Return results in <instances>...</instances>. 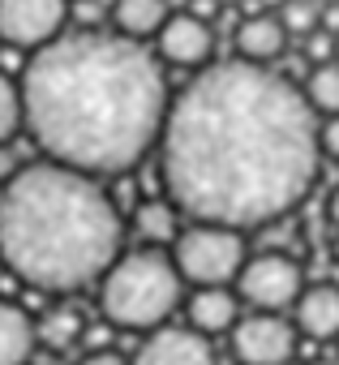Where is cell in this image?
I'll return each mask as SVG.
<instances>
[{
	"instance_id": "9a60e30c",
	"label": "cell",
	"mask_w": 339,
	"mask_h": 365,
	"mask_svg": "<svg viewBox=\"0 0 339 365\" xmlns=\"http://www.w3.org/2000/svg\"><path fill=\"white\" fill-rule=\"evenodd\" d=\"M116 31L125 39H146V35H159L167 22V0H116Z\"/></svg>"
},
{
	"instance_id": "ba28073f",
	"label": "cell",
	"mask_w": 339,
	"mask_h": 365,
	"mask_svg": "<svg viewBox=\"0 0 339 365\" xmlns=\"http://www.w3.org/2000/svg\"><path fill=\"white\" fill-rule=\"evenodd\" d=\"M232 352L241 365H288L296 356V322L279 314L241 318L232 331Z\"/></svg>"
},
{
	"instance_id": "603a6c76",
	"label": "cell",
	"mask_w": 339,
	"mask_h": 365,
	"mask_svg": "<svg viewBox=\"0 0 339 365\" xmlns=\"http://www.w3.org/2000/svg\"><path fill=\"white\" fill-rule=\"evenodd\" d=\"M322 150L339 159V116H330V120L322 125Z\"/></svg>"
},
{
	"instance_id": "e0dca14e",
	"label": "cell",
	"mask_w": 339,
	"mask_h": 365,
	"mask_svg": "<svg viewBox=\"0 0 339 365\" xmlns=\"http://www.w3.org/2000/svg\"><path fill=\"white\" fill-rule=\"evenodd\" d=\"M305 99H309L318 112L339 116V61L309 69V78H305Z\"/></svg>"
},
{
	"instance_id": "8992f818",
	"label": "cell",
	"mask_w": 339,
	"mask_h": 365,
	"mask_svg": "<svg viewBox=\"0 0 339 365\" xmlns=\"http://www.w3.org/2000/svg\"><path fill=\"white\" fill-rule=\"evenodd\" d=\"M301 267L283 254H258L241 271V297L258 305L262 314H279L301 301Z\"/></svg>"
},
{
	"instance_id": "4316f807",
	"label": "cell",
	"mask_w": 339,
	"mask_h": 365,
	"mask_svg": "<svg viewBox=\"0 0 339 365\" xmlns=\"http://www.w3.org/2000/svg\"><path fill=\"white\" fill-rule=\"evenodd\" d=\"M326 215H330V224L339 228V190H335V194L326 198Z\"/></svg>"
},
{
	"instance_id": "f1b7e54d",
	"label": "cell",
	"mask_w": 339,
	"mask_h": 365,
	"mask_svg": "<svg viewBox=\"0 0 339 365\" xmlns=\"http://www.w3.org/2000/svg\"><path fill=\"white\" fill-rule=\"evenodd\" d=\"M322 365H339V361H322Z\"/></svg>"
},
{
	"instance_id": "44dd1931",
	"label": "cell",
	"mask_w": 339,
	"mask_h": 365,
	"mask_svg": "<svg viewBox=\"0 0 339 365\" xmlns=\"http://www.w3.org/2000/svg\"><path fill=\"white\" fill-rule=\"evenodd\" d=\"M335 43H339V39H335L330 31H313L309 43H305V56H309L313 65H330V61H335Z\"/></svg>"
},
{
	"instance_id": "83f0119b",
	"label": "cell",
	"mask_w": 339,
	"mask_h": 365,
	"mask_svg": "<svg viewBox=\"0 0 339 365\" xmlns=\"http://www.w3.org/2000/svg\"><path fill=\"white\" fill-rule=\"evenodd\" d=\"M330 250H335V262H339V232H335V245H330Z\"/></svg>"
},
{
	"instance_id": "d4e9b609",
	"label": "cell",
	"mask_w": 339,
	"mask_h": 365,
	"mask_svg": "<svg viewBox=\"0 0 339 365\" xmlns=\"http://www.w3.org/2000/svg\"><path fill=\"white\" fill-rule=\"evenodd\" d=\"M189 14H194V18H202V22H211V18L219 14V0H194Z\"/></svg>"
},
{
	"instance_id": "9c48e42d",
	"label": "cell",
	"mask_w": 339,
	"mask_h": 365,
	"mask_svg": "<svg viewBox=\"0 0 339 365\" xmlns=\"http://www.w3.org/2000/svg\"><path fill=\"white\" fill-rule=\"evenodd\" d=\"M211 52H215V31H211V22H202L194 14H177L159 31V56L177 69H198L211 61Z\"/></svg>"
},
{
	"instance_id": "d6986e66",
	"label": "cell",
	"mask_w": 339,
	"mask_h": 365,
	"mask_svg": "<svg viewBox=\"0 0 339 365\" xmlns=\"http://www.w3.org/2000/svg\"><path fill=\"white\" fill-rule=\"evenodd\" d=\"M322 0H279V22L288 35H313L322 31Z\"/></svg>"
},
{
	"instance_id": "484cf974",
	"label": "cell",
	"mask_w": 339,
	"mask_h": 365,
	"mask_svg": "<svg viewBox=\"0 0 339 365\" xmlns=\"http://www.w3.org/2000/svg\"><path fill=\"white\" fill-rule=\"evenodd\" d=\"M322 31H330V35L339 39V0H335V5H326V9H322Z\"/></svg>"
},
{
	"instance_id": "30bf717a",
	"label": "cell",
	"mask_w": 339,
	"mask_h": 365,
	"mask_svg": "<svg viewBox=\"0 0 339 365\" xmlns=\"http://www.w3.org/2000/svg\"><path fill=\"white\" fill-rule=\"evenodd\" d=\"M133 365H215V352H211V339L198 335L194 327L181 331V327H159L133 356Z\"/></svg>"
},
{
	"instance_id": "5b68a950",
	"label": "cell",
	"mask_w": 339,
	"mask_h": 365,
	"mask_svg": "<svg viewBox=\"0 0 339 365\" xmlns=\"http://www.w3.org/2000/svg\"><path fill=\"white\" fill-rule=\"evenodd\" d=\"M177 271L198 288H224L245 271V241L236 228L194 224L177 237Z\"/></svg>"
},
{
	"instance_id": "ac0fdd59",
	"label": "cell",
	"mask_w": 339,
	"mask_h": 365,
	"mask_svg": "<svg viewBox=\"0 0 339 365\" xmlns=\"http://www.w3.org/2000/svg\"><path fill=\"white\" fill-rule=\"evenodd\" d=\"M26 125V99H22V82H14L0 69V142H9L18 129Z\"/></svg>"
},
{
	"instance_id": "2e32d148",
	"label": "cell",
	"mask_w": 339,
	"mask_h": 365,
	"mask_svg": "<svg viewBox=\"0 0 339 365\" xmlns=\"http://www.w3.org/2000/svg\"><path fill=\"white\" fill-rule=\"evenodd\" d=\"M133 228L146 245H167L177 241V202H163V198H150L137 207L133 215Z\"/></svg>"
},
{
	"instance_id": "6da1fadb",
	"label": "cell",
	"mask_w": 339,
	"mask_h": 365,
	"mask_svg": "<svg viewBox=\"0 0 339 365\" xmlns=\"http://www.w3.org/2000/svg\"><path fill=\"white\" fill-rule=\"evenodd\" d=\"M322 129L305 91L249 61L194 78L159 138L167 202L194 224L258 228L288 215L318 180Z\"/></svg>"
},
{
	"instance_id": "52a82bcc",
	"label": "cell",
	"mask_w": 339,
	"mask_h": 365,
	"mask_svg": "<svg viewBox=\"0 0 339 365\" xmlns=\"http://www.w3.org/2000/svg\"><path fill=\"white\" fill-rule=\"evenodd\" d=\"M65 0H0V39L9 48H48L61 39Z\"/></svg>"
},
{
	"instance_id": "7402d4cb",
	"label": "cell",
	"mask_w": 339,
	"mask_h": 365,
	"mask_svg": "<svg viewBox=\"0 0 339 365\" xmlns=\"http://www.w3.org/2000/svg\"><path fill=\"white\" fill-rule=\"evenodd\" d=\"M73 18L82 22V31H95L99 18H103V5L99 0H73Z\"/></svg>"
},
{
	"instance_id": "5bb4252c",
	"label": "cell",
	"mask_w": 339,
	"mask_h": 365,
	"mask_svg": "<svg viewBox=\"0 0 339 365\" xmlns=\"http://www.w3.org/2000/svg\"><path fill=\"white\" fill-rule=\"evenodd\" d=\"M35 322L22 305L14 301H0V365H26L35 352Z\"/></svg>"
},
{
	"instance_id": "4fadbf2b",
	"label": "cell",
	"mask_w": 339,
	"mask_h": 365,
	"mask_svg": "<svg viewBox=\"0 0 339 365\" xmlns=\"http://www.w3.org/2000/svg\"><path fill=\"white\" fill-rule=\"evenodd\" d=\"M189 322L198 335H224L236 331V297L228 288H198L189 297Z\"/></svg>"
},
{
	"instance_id": "8fae6325",
	"label": "cell",
	"mask_w": 339,
	"mask_h": 365,
	"mask_svg": "<svg viewBox=\"0 0 339 365\" xmlns=\"http://www.w3.org/2000/svg\"><path fill=\"white\" fill-rule=\"evenodd\" d=\"M296 331H305L309 339H335L339 335V288L318 284V288L301 292V301H296Z\"/></svg>"
},
{
	"instance_id": "277c9868",
	"label": "cell",
	"mask_w": 339,
	"mask_h": 365,
	"mask_svg": "<svg viewBox=\"0 0 339 365\" xmlns=\"http://www.w3.org/2000/svg\"><path fill=\"white\" fill-rule=\"evenodd\" d=\"M181 288L185 275L177 271V258L163 250H133L99 279V309L112 327L155 331L181 305Z\"/></svg>"
},
{
	"instance_id": "3957f363",
	"label": "cell",
	"mask_w": 339,
	"mask_h": 365,
	"mask_svg": "<svg viewBox=\"0 0 339 365\" xmlns=\"http://www.w3.org/2000/svg\"><path fill=\"white\" fill-rule=\"evenodd\" d=\"M120 211L95 176L26 163L0 194V262L43 292H78L120 258Z\"/></svg>"
},
{
	"instance_id": "cb8c5ba5",
	"label": "cell",
	"mask_w": 339,
	"mask_h": 365,
	"mask_svg": "<svg viewBox=\"0 0 339 365\" xmlns=\"http://www.w3.org/2000/svg\"><path fill=\"white\" fill-rule=\"evenodd\" d=\"M82 365H133V361H125L120 352H112V348H108V352H90Z\"/></svg>"
},
{
	"instance_id": "7a4b0ae2",
	"label": "cell",
	"mask_w": 339,
	"mask_h": 365,
	"mask_svg": "<svg viewBox=\"0 0 339 365\" xmlns=\"http://www.w3.org/2000/svg\"><path fill=\"white\" fill-rule=\"evenodd\" d=\"M22 99L39 150L86 176L137 168L172 112L159 65L103 31H73L39 48L26 61Z\"/></svg>"
},
{
	"instance_id": "7c38bea8",
	"label": "cell",
	"mask_w": 339,
	"mask_h": 365,
	"mask_svg": "<svg viewBox=\"0 0 339 365\" xmlns=\"http://www.w3.org/2000/svg\"><path fill=\"white\" fill-rule=\"evenodd\" d=\"M283 43H288V31H283L279 18L254 14V18H245V22L236 26V52H241V61H249V65L275 61V56L283 52Z\"/></svg>"
},
{
	"instance_id": "ffe728a7",
	"label": "cell",
	"mask_w": 339,
	"mask_h": 365,
	"mask_svg": "<svg viewBox=\"0 0 339 365\" xmlns=\"http://www.w3.org/2000/svg\"><path fill=\"white\" fill-rule=\"evenodd\" d=\"M78 335H86V327H82V314H73V309H52L39 322V344H48V348H69Z\"/></svg>"
}]
</instances>
